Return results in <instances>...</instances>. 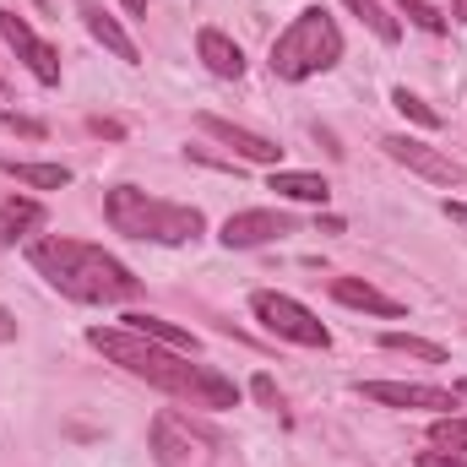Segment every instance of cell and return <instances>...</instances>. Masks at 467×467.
Instances as JSON below:
<instances>
[{
  "instance_id": "cell-1",
  "label": "cell",
  "mask_w": 467,
  "mask_h": 467,
  "mask_svg": "<svg viewBox=\"0 0 467 467\" xmlns=\"http://www.w3.org/2000/svg\"><path fill=\"white\" fill-rule=\"evenodd\" d=\"M88 343L109 364H119L125 375H136V380H147V386L191 402V408H239V386L229 375H218L207 364H191V353L163 348V343H152V337H141L130 327H93Z\"/></svg>"
},
{
  "instance_id": "cell-2",
  "label": "cell",
  "mask_w": 467,
  "mask_h": 467,
  "mask_svg": "<svg viewBox=\"0 0 467 467\" xmlns=\"http://www.w3.org/2000/svg\"><path fill=\"white\" fill-rule=\"evenodd\" d=\"M27 261L55 294H66L77 305H130L141 294V277L125 261H115L104 244H88V239L44 234L27 244Z\"/></svg>"
},
{
  "instance_id": "cell-3",
  "label": "cell",
  "mask_w": 467,
  "mask_h": 467,
  "mask_svg": "<svg viewBox=\"0 0 467 467\" xmlns=\"http://www.w3.org/2000/svg\"><path fill=\"white\" fill-rule=\"evenodd\" d=\"M104 218H109L119 234L152 239V244H191V239H202V229H207V218H202L196 207L158 202V196H147V191H136V185H115V191L104 196Z\"/></svg>"
},
{
  "instance_id": "cell-4",
  "label": "cell",
  "mask_w": 467,
  "mask_h": 467,
  "mask_svg": "<svg viewBox=\"0 0 467 467\" xmlns=\"http://www.w3.org/2000/svg\"><path fill=\"white\" fill-rule=\"evenodd\" d=\"M343 60V27L321 11V5H305L277 38H272V71L283 82H305V77H321Z\"/></svg>"
},
{
  "instance_id": "cell-5",
  "label": "cell",
  "mask_w": 467,
  "mask_h": 467,
  "mask_svg": "<svg viewBox=\"0 0 467 467\" xmlns=\"http://www.w3.org/2000/svg\"><path fill=\"white\" fill-rule=\"evenodd\" d=\"M250 310H255V321H261L272 337H283V343H299V348H332V332H327L299 299H288V294L261 288V294H250Z\"/></svg>"
},
{
  "instance_id": "cell-6",
  "label": "cell",
  "mask_w": 467,
  "mask_h": 467,
  "mask_svg": "<svg viewBox=\"0 0 467 467\" xmlns=\"http://www.w3.org/2000/svg\"><path fill=\"white\" fill-rule=\"evenodd\" d=\"M380 147H386L391 163H402V169H413V174H424V180H435V185H462V163H457L451 152L419 141V136H386Z\"/></svg>"
},
{
  "instance_id": "cell-7",
  "label": "cell",
  "mask_w": 467,
  "mask_h": 467,
  "mask_svg": "<svg viewBox=\"0 0 467 467\" xmlns=\"http://www.w3.org/2000/svg\"><path fill=\"white\" fill-rule=\"evenodd\" d=\"M0 38L16 49V60H22L44 88H55V82H60V55H55V44H44V38L27 27V16H16V11H5V5H0Z\"/></svg>"
},
{
  "instance_id": "cell-8",
  "label": "cell",
  "mask_w": 467,
  "mask_h": 467,
  "mask_svg": "<svg viewBox=\"0 0 467 467\" xmlns=\"http://www.w3.org/2000/svg\"><path fill=\"white\" fill-rule=\"evenodd\" d=\"M358 397H369L380 408H430V413H451L457 408V391L419 386V380H358Z\"/></svg>"
},
{
  "instance_id": "cell-9",
  "label": "cell",
  "mask_w": 467,
  "mask_h": 467,
  "mask_svg": "<svg viewBox=\"0 0 467 467\" xmlns=\"http://www.w3.org/2000/svg\"><path fill=\"white\" fill-rule=\"evenodd\" d=\"M299 223L288 218V213H277V207H250V213H234L229 223H223V244L229 250H255V244H272V239H283V234H294Z\"/></svg>"
},
{
  "instance_id": "cell-10",
  "label": "cell",
  "mask_w": 467,
  "mask_h": 467,
  "mask_svg": "<svg viewBox=\"0 0 467 467\" xmlns=\"http://www.w3.org/2000/svg\"><path fill=\"white\" fill-rule=\"evenodd\" d=\"M196 125H202L213 141L234 147L239 158H250V163H266V169H277V158H283V147H277L272 136H261V130H244V125H234V119H223V115H202Z\"/></svg>"
},
{
  "instance_id": "cell-11",
  "label": "cell",
  "mask_w": 467,
  "mask_h": 467,
  "mask_svg": "<svg viewBox=\"0 0 467 467\" xmlns=\"http://www.w3.org/2000/svg\"><path fill=\"white\" fill-rule=\"evenodd\" d=\"M196 441H202V435H196L185 419H174V413H158V419H152V451H158L163 467H191Z\"/></svg>"
},
{
  "instance_id": "cell-12",
  "label": "cell",
  "mask_w": 467,
  "mask_h": 467,
  "mask_svg": "<svg viewBox=\"0 0 467 467\" xmlns=\"http://www.w3.org/2000/svg\"><path fill=\"white\" fill-rule=\"evenodd\" d=\"M196 55H202L207 71L223 77V82H239V77H244V49L234 44L229 33H218V27H202V33H196Z\"/></svg>"
},
{
  "instance_id": "cell-13",
  "label": "cell",
  "mask_w": 467,
  "mask_h": 467,
  "mask_svg": "<svg viewBox=\"0 0 467 467\" xmlns=\"http://www.w3.org/2000/svg\"><path fill=\"white\" fill-rule=\"evenodd\" d=\"M332 299H337V305H348V310L391 316V321H397V316H408V310H402V299H391V294H380L375 283H358V277H337V283H332Z\"/></svg>"
},
{
  "instance_id": "cell-14",
  "label": "cell",
  "mask_w": 467,
  "mask_h": 467,
  "mask_svg": "<svg viewBox=\"0 0 467 467\" xmlns=\"http://www.w3.org/2000/svg\"><path fill=\"white\" fill-rule=\"evenodd\" d=\"M82 16H88V33H93V38H99V44H104L109 55H119L125 66H136V60H141V55H136V44L125 38V27H119L109 11H99L93 0H82Z\"/></svg>"
},
{
  "instance_id": "cell-15",
  "label": "cell",
  "mask_w": 467,
  "mask_h": 467,
  "mask_svg": "<svg viewBox=\"0 0 467 467\" xmlns=\"http://www.w3.org/2000/svg\"><path fill=\"white\" fill-rule=\"evenodd\" d=\"M0 174L33 185V191H66L71 185V169L66 163H22V158H0Z\"/></svg>"
},
{
  "instance_id": "cell-16",
  "label": "cell",
  "mask_w": 467,
  "mask_h": 467,
  "mask_svg": "<svg viewBox=\"0 0 467 467\" xmlns=\"http://www.w3.org/2000/svg\"><path fill=\"white\" fill-rule=\"evenodd\" d=\"M125 327H130V332H141V337H152V343H163V348L196 353V337H191L185 327L163 321V316H147V310H136V316H125Z\"/></svg>"
},
{
  "instance_id": "cell-17",
  "label": "cell",
  "mask_w": 467,
  "mask_h": 467,
  "mask_svg": "<svg viewBox=\"0 0 467 467\" xmlns=\"http://www.w3.org/2000/svg\"><path fill=\"white\" fill-rule=\"evenodd\" d=\"M272 191L288 196V202H321V207L332 196V185L321 174H299V169H272Z\"/></svg>"
},
{
  "instance_id": "cell-18",
  "label": "cell",
  "mask_w": 467,
  "mask_h": 467,
  "mask_svg": "<svg viewBox=\"0 0 467 467\" xmlns=\"http://www.w3.org/2000/svg\"><path fill=\"white\" fill-rule=\"evenodd\" d=\"M44 223V207L33 202V196H11L5 207H0V244H16L22 234H33Z\"/></svg>"
},
{
  "instance_id": "cell-19",
  "label": "cell",
  "mask_w": 467,
  "mask_h": 467,
  "mask_svg": "<svg viewBox=\"0 0 467 467\" xmlns=\"http://www.w3.org/2000/svg\"><path fill=\"white\" fill-rule=\"evenodd\" d=\"M343 5H348L353 16H358V22H364V27H369L375 38H380V44H397V38H402L397 16H391V11H386L380 0H343Z\"/></svg>"
},
{
  "instance_id": "cell-20",
  "label": "cell",
  "mask_w": 467,
  "mask_h": 467,
  "mask_svg": "<svg viewBox=\"0 0 467 467\" xmlns=\"http://www.w3.org/2000/svg\"><path fill=\"white\" fill-rule=\"evenodd\" d=\"M380 348H386V353H408V358H424V364H446V348H441V343L413 337V332H386V337H380Z\"/></svg>"
},
{
  "instance_id": "cell-21",
  "label": "cell",
  "mask_w": 467,
  "mask_h": 467,
  "mask_svg": "<svg viewBox=\"0 0 467 467\" xmlns=\"http://www.w3.org/2000/svg\"><path fill=\"white\" fill-rule=\"evenodd\" d=\"M430 441H435L441 451H467V419L462 413H441V419L430 424Z\"/></svg>"
},
{
  "instance_id": "cell-22",
  "label": "cell",
  "mask_w": 467,
  "mask_h": 467,
  "mask_svg": "<svg viewBox=\"0 0 467 467\" xmlns=\"http://www.w3.org/2000/svg\"><path fill=\"white\" fill-rule=\"evenodd\" d=\"M402 5V16H413L424 33H446V11L441 5H430V0H397Z\"/></svg>"
},
{
  "instance_id": "cell-23",
  "label": "cell",
  "mask_w": 467,
  "mask_h": 467,
  "mask_svg": "<svg viewBox=\"0 0 467 467\" xmlns=\"http://www.w3.org/2000/svg\"><path fill=\"white\" fill-rule=\"evenodd\" d=\"M391 104H397V109H402L408 119H419V125H430V130L441 125V115H435V109H430V104H424L419 93H408V88H397V93H391Z\"/></svg>"
},
{
  "instance_id": "cell-24",
  "label": "cell",
  "mask_w": 467,
  "mask_h": 467,
  "mask_svg": "<svg viewBox=\"0 0 467 467\" xmlns=\"http://www.w3.org/2000/svg\"><path fill=\"white\" fill-rule=\"evenodd\" d=\"M250 397H255L261 408H283V397H277V380H272V375H255V380H250Z\"/></svg>"
},
{
  "instance_id": "cell-25",
  "label": "cell",
  "mask_w": 467,
  "mask_h": 467,
  "mask_svg": "<svg viewBox=\"0 0 467 467\" xmlns=\"http://www.w3.org/2000/svg\"><path fill=\"white\" fill-rule=\"evenodd\" d=\"M413 467H467V462L457 457V451H419Z\"/></svg>"
},
{
  "instance_id": "cell-26",
  "label": "cell",
  "mask_w": 467,
  "mask_h": 467,
  "mask_svg": "<svg viewBox=\"0 0 467 467\" xmlns=\"http://www.w3.org/2000/svg\"><path fill=\"white\" fill-rule=\"evenodd\" d=\"M446 218H457V223H467V207H462V202H446Z\"/></svg>"
},
{
  "instance_id": "cell-27",
  "label": "cell",
  "mask_w": 467,
  "mask_h": 467,
  "mask_svg": "<svg viewBox=\"0 0 467 467\" xmlns=\"http://www.w3.org/2000/svg\"><path fill=\"white\" fill-rule=\"evenodd\" d=\"M119 5H125L130 16H147V0H119Z\"/></svg>"
},
{
  "instance_id": "cell-28",
  "label": "cell",
  "mask_w": 467,
  "mask_h": 467,
  "mask_svg": "<svg viewBox=\"0 0 467 467\" xmlns=\"http://www.w3.org/2000/svg\"><path fill=\"white\" fill-rule=\"evenodd\" d=\"M451 16H457V22H467V0H457V5H451Z\"/></svg>"
},
{
  "instance_id": "cell-29",
  "label": "cell",
  "mask_w": 467,
  "mask_h": 467,
  "mask_svg": "<svg viewBox=\"0 0 467 467\" xmlns=\"http://www.w3.org/2000/svg\"><path fill=\"white\" fill-rule=\"evenodd\" d=\"M451 391H457V397H467V375H462V380H457V386H451Z\"/></svg>"
},
{
  "instance_id": "cell-30",
  "label": "cell",
  "mask_w": 467,
  "mask_h": 467,
  "mask_svg": "<svg viewBox=\"0 0 467 467\" xmlns=\"http://www.w3.org/2000/svg\"><path fill=\"white\" fill-rule=\"evenodd\" d=\"M5 332H11V327H5V310H0V337H5Z\"/></svg>"
}]
</instances>
